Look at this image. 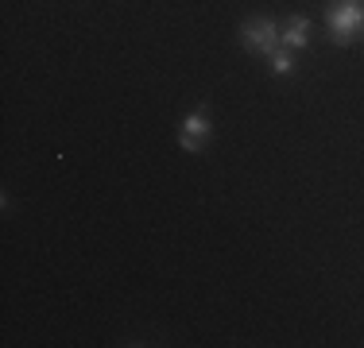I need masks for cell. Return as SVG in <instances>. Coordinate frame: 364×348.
Here are the masks:
<instances>
[{
  "label": "cell",
  "mask_w": 364,
  "mask_h": 348,
  "mask_svg": "<svg viewBox=\"0 0 364 348\" xmlns=\"http://www.w3.org/2000/svg\"><path fill=\"white\" fill-rule=\"evenodd\" d=\"M279 43L287 50H302L310 43V20L306 16H291L287 23H283V31H279Z\"/></svg>",
  "instance_id": "obj_4"
},
{
  "label": "cell",
  "mask_w": 364,
  "mask_h": 348,
  "mask_svg": "<svg viewBox=\"0 0 364 348\" xmlns=\"http://www.w3.org/2000/svg\"><path fill=\"white\" fill-rule=\"evenodd\" d=\"M326 28H329V39L337 43H349L353 35L364 28V4L360 0H341L326 12Z\"/></svg>",
  "instance_id": "obj_1"
},
{
  "label": "cell",
  "mask_w": 364,
  "mask_h": 348,
  "mask_svg": "<svg viewBox=\"0 0 364 348\" xmlns=\"http://www.w3.org/2000/svg\"><path fill=\"white\" fill-rule=\"evenodd\" d=\"M240 39H245V47L252 50V55H272V50L279 47V28H275L272 16H256V20H248L245 28H240Z\"/></svg>",
  "instance_id": "obj_2"
},
{
  "label": "cell",
  "mask_w": 364,
  "mask_h": 348,
  "mask_svg": "<svg viewBox=\"0 0 364 348\" xmlns=\"http://www.w3.org/2000/svg\"><path fill=\"white\" fill-rule=\"evenodd\" d=\"M210 136H213V124H210V109H205V104H198V109L190 112L186 120H182L178 143H182V151H202V147L210 143Z\"/></svg>",
  "instance_id": "obj_3"
},
{
  "label": "cell",
  "mask_w": 364,
  "mask_h": 348,
  "mask_svg": "<svg viewBox=\"0 0 364 348\" xmlns=\"http://www.w3.org/2000/svg\"><path fill=\"white\" fill-rule=\"evenodd\" d=\"M267 58H272V74H291V70H294V55H291L287 47H283V50L275 47Z\"/></svg>",
  "instance_id": "obj_5"
}]
</instances>
